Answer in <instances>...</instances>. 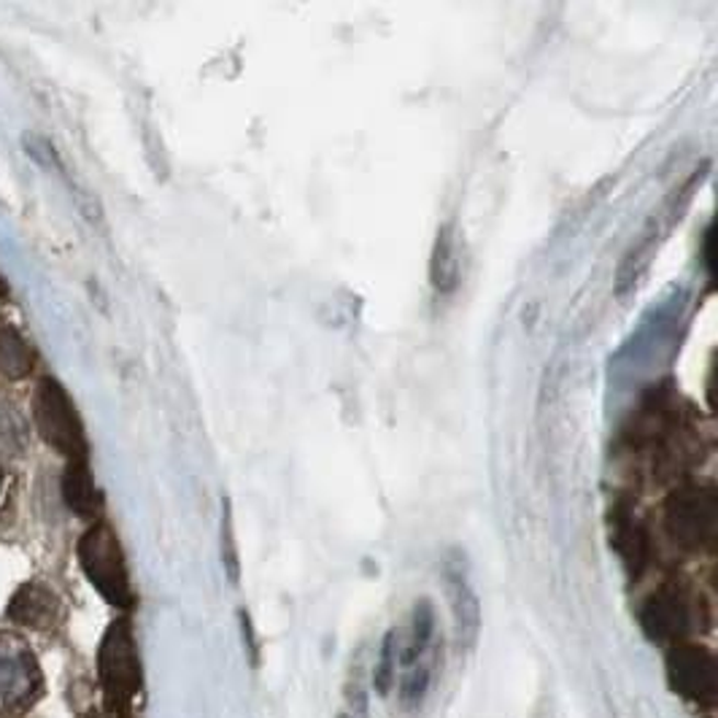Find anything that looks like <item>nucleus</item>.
Returning a JSON list of instances; mask_svg holds the SVG:
<instances>
[{"label":"nucleus","instance_id":"9","mask_svg":"<svg viewBox=\"0 0 718 718\" xmlns=\"http://www.w3.org/2000/svg\"><path fill=\"white\" fill-rule=\"evenodd\" d=\"M57 613H60V603L41 583H25L9 603V618L20 627L49 629L55 624Z\"/></svg>","mask_w":718,"mask_h":718},{"label":"nucleus","instance_id":"3","mask_svg":"<svg viewBox=\"0 0 718 718\" xmlns=\"http://www.w3.org/2000/svg\"><path fill=\"white\" fill-rule=\"evenodd\" d=\"M33 413L41 437L68 463H87V437L79 411L55 378H44L33 397Z\"/></svg>","mask_w":718,"mask_h":718},{"label":"nucleus","instance_id":"10","mask_svg":"<svg viewBox=\"0 0 718 718\" xmlns=\"http://www.w3.org/2000/svg\"><path fill=\"white\" fill-rule=\"evenodd\" d=\"M62 498H66L68 508L79 516L92 518L101 511L103 500L98 492L95 481H92L90 465L87 463H68L66 472H62Z\"/></svg>","mask_w":718,"mask_h":718},{"label":"nucleus","instance_id":"18","mask_svg":"<svg viewBox=\"0 0 718 718\" xmlns=\"http://www.w3.org/2000/svg\"><path fill=\"white\" fill-rule=\"evenodd\" d=\"M338 718H352V716H346V714H343V716H338Z\"/></svg>","mask_w":718,"mask_h":718},{"label":"nucleus","instance_id":"16","mask_svg":"<svg viewBox=\"0 0 718 718\" xmlns=\"http://www.w3.org/2000/svg\"><path fill=\"white\" fill-rule=\"evenodd\" d=\"M0 297H9V287H5L3 276H0Z\"/></svg>","mask_w":718,"mask_h":718},{"label":"nucleus","instance_id":"11","mask_svg":"<svg viewBox=\"0 0 718 718\" xmlns=\"http://www.w3.org/2000/svg\"><path fill=\"white\" fill-rule=\"evenodd\" d=\"M36 365V352L9 322H0V376L25 378Z\"/></svg>","mask_w":718,"mask_h":718},{"label":"nucleus","instance_id":"1","mask_svg":"<svg viewBox=\"0 0 718 718\" xmlns=\"http://www.w3.org/2000/svg\"><path fill=\"white\" fill-rule=\"evenodd\" d=\"M79 562L92 586L114 608L127 611L133 605L130 575H127L125 554L119 538L106 522H95L79 540Z\"/></svg>","mask_w":718,"mask_h":718},{"label":"nucleus","instance_id":"8","mask_svg":"<svg viewBox=\"0 0 718 718\" xmlns=\"http://www.w3.org/2000/svg\"><path fill=\"white\" fill-rule=\"evenodd\" d=\"M446 583H448V597H452L454 611V635H457L459 651H470L476 646L478 632H481V605L478 597L472 594L470 583H467L465 573L454 565L446 568Z\"/></svg>","mask_w":718,"mask_h":718},{"label":"nucleus","instance_id":"14","mask_svg":"<svg viewBox=\"0 0 718 718\" xmlns=\"http://www.w3.org/2000/svg\"><path fill=\"white\" fill-rule=\"evenodd\" d=\"M395 673H397V635L389 632L384 638L381 646V657H378L376 670H373V686L381 697H389L395 686Z\"/></svg>","mask_w":718,"mask_h":718},{"label":"nucleus","instance_id":"15","mask_svg":"<svg viewBox=\"0 0 718 718\" xmlns=\"http://www.w3.org/2000/svg\"><path fill=\"white\" fill-rule=\"evenodd\" d=\"M430 670L428 668H411L400 679V705L406 710L419 708L430 692Z\"/></svg>","mask_w":718,"mask_h":718},{"label":"nucleus","instance_id":"2","mask_svg":"<svg viewBox=\"0 0 718 718\" xmlns=\"http://www.w3.org/2000/svg\"><path fill=\"white\" fill-rule=\"evenodd\" d=\"M98 673L103 692L114 710H125L141 688V659H138L136 638L127 618H116L106 629L98 653Z\"/></svg>","mask_w":718,"mask_h":718},{"label":"nucleus","instance_id":"7","mask_svg":"<svg viewBox=\"0 0 718 718\" xmlns=\"http://www.w3.org/2000/svg\"><path fill=\"white\" fill-rule=\"evenodd\" d=\"M640 624L653 643L679 646L692 629V608L679 589H662L643 603Z\"/></svg>","mask_w":718,"mask_h":718},{"label":"nucleus","instance_id":"5","mask_svg":"<svg viewBox=\"0 0 718 718\" xmlns=\"http://www.w3.org/2000/svg\"><path fill=\"white\" fill-rule=\"evenodd\" d=\"M668 683L679 697L699 708H714L718 697V662L716 653L705 646L679 643L670 646L664 659Z\"/></svg>","mask_w":718,"mask_h":718},{"label":"nucleus","instance_id":"4","mask_svg":"<svg viewBox=\"0 0 718 718\" xmlns=\"http://www.w3.org/2000/svg\"><path fill=\"white\" fill-rule=\"evenodd\" d=\"M670 538L686 551L716 546V498L710 489L686 487L668 500L664 511Z\"/></svg>","mask_w":718,"mask_h":718},{"label":"nucleus","instance_id":"13","mask_svg":"<svg viewBox=\"0 0 718 718\" xmlns=\"http://www.w3.org/2000/svg\"><path fill=\"white\" fill-rule=\"evenodd\" d=\"M432 632H435V616H432V608L428 603L417 605V613H413V638H411V646L402 651L400 664L411 668V664L417 662L424 651H428Z\"/></svg>","mask_w":718,"mask_h":718},{"label":"nucleus","instance_id":"17","mask_svg":"<svg viewBox=\"0 0 718 718\" xmlns=\"http://www.w3.org/2000/svg\"><path fill=\"white\" fill-rule=\"evenodd\" d=\"M3 481H5V472H3V465H0V494H3Z\"/></svg>","mask_w":718,"mask_h":718},{"label":"nucleus","instance_id":"6","mask_svg":"<svg viewBox=\"0 0 718 718\" xmlns=\"http://www.w3.org/2000/svg\"><path fill=\"white\" fill-rule=\"evenodd\" d=\"M44 692L31 648L14 635H0V714H22Z\"/></svg>","mask_w":718,"mask_h":718},{"label":"nucleus","instance_id":"12","mask_svg":"<svg viewBox=\"0 0 718 718\" xmlns=\"http://www.w3.org/2000/svg\"><path fill=\"white\" fill-rule=\"evenodd\" d=\"M454 227L446 225L437 232L435 252H432V287L437 292H452L459 282V260L457 241H454Z\"/></svg>","mask_w":718,"mask_h":718}]
</instances>
